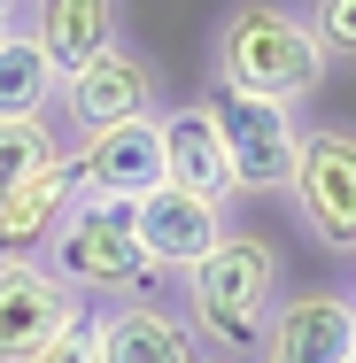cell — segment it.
Wrapping results in <instances>:
<instances>
[{
	"instance_id": "cell-6",
	"label": "cell",
	"mask_w": 356,
	"mask_h": 363,
	"mask_svg": "<svg viewBox=\"0 0 356 363\" xmlns=\"http://www.w3.org/2000/svg\"><path fill=\"white\" fill-rule=\"evenodd\" d=\"M356 356V294L349 286H286L256 363H349Z\"/></svg>"
},
{
	"instance_id": "cell-7",
	"label": "cell",
	"mask_w": 356,
	"mask_h": 363,
	"mask_svg": "<svg viewBox=\"0 0 356 363\" xmlns=\"http://www.w3.org/2000/svg\"><path fill=\"white\" fill-rule=\"evenodd\" d=\"M70 317H85V301L47 271V255H0V363H39Z\"/></svg>"
},
{
	"instance_id": "cell-16",
	"label": "cell",
	"mask_w": 356,
	"mask_h": 363,
	"mask_svg": "<svg viewBox=\"0 0 356 363\" xmlns=\"http://www.w3.org/2000/svg\"><path fill=\"white\" fill-rule=\"evenodd\" d=\"M63 132L47 124V116H0V201L8 194H23L31 178H47V170H63Z\"/></svg>"
},
{
	"instance_id": "cell-13",
	"label": "cell",
	"mask_w": 356,
	"mask_h": 363,
	"mask_svg": "<svg viewBox=\"0 0 356 363\" xmlns=\"http://www.w3.org/2000/svg\"><path fill=\"white\" fill-rule=\"evenodd\" d=\"M23 31L47 47V62L63 77H77L93 55H109V47L124 39L117 0H23Z\"/></svg>"
},
{
	"instance_id": "cell-4",
	"label": "cell",
	"mask_w": 356,
	"mask_h": 363,
	"mask_svg": "<svg viewBox=\"0 0 356 363\" xmlns=\"http://www.w3.org/2000/svg\"><path fill=\"white\" fill-rule=\"evenodd\" d=\"M286 201H294V224L318 247L356 255V124H310L302 132Z\"/></svg>"
},
{
	"instance_id": "cell-22",
	"label": "cell",
	"mask_w": 356,
	"mask_h": 363,
	"mask_svg": "<svg viewBox=\"0 0 356 363\" xmlns=\"http://www.w3.org/2000/svg\"><path fill=\"white\" fill-rule=\"evenodd\" d=\"M349 363H356V356H349Z\"/></svg>"
},
{
	"instance_id": "cell-9",
	"label": "cell",
	"mask_w": 356,
	"mask_h": 363,
	"mask_svg": "<svg viewBox=\"0 0 356 363\" xmlns=\"http://www.w3.org/2000/svg\"><path fill=\"white\" fill-rule=\"evenodd\" d=\"M210 108H217V132H225V155H232L240 194H286V186H294V155H302L294 108L225 101V93H210Z\"/></svg>"
},
{
	"instance_id": "cell-2",
	"label": "cell",
	"mask_w": 356,
	"mask_h": 363,
	"mask_svg": "<svg viewBox=\"0 0 356 363\" xmlns=\"http://www.w3.org/2000/svg\"><path fill=\"white\" fill-rule=\"evenodd\" d=\"M178 286H186L194 340L210 356L240 363V356H256V340H264V325H271V309L286 294V255H279V240H264V232H225Z\"/></svg>"
},
{
	"instance_id": "cell-20",
	"label": "cell",
	"mask_w": 356,
	"mask_h": 363,
	"mask_svg": "<svg viewBox=\"0 0 356 363\" xmlns=\"http://www.w3.org/2000/svg\"><path fill=\"white\" fill-rule=\"evenodd\" d=\"M194 363H232V356H210V348H202V356H194Z\"/></svg>"
},
{
	"instance_id": "cell-8",
	"label": "cell",
	"mask_w": 356,
	"mask_h": 363,
	"mask_svg": "<svg viewBox=\"0 0 356 363\" xmlns=\"http://www.w3.org/2000/svg\"><path fill=\"white\" fill-rule=\"evenodd\" d=\"M70 186H77V194H101V201H147L155 186H171L163 116H140V124L70 140Z\"/></svg>"
},
{
	"instance_id": "cell-12",
	"label": "cell",
	"mask_w": 356,
	"mask_h": 363,
	"mask_svg": "<svg viewBox=\"0 0 356 363\" xmlns=\"http://www.w3.org/2000/svg\"><path fill=\"white\" fill-rule=\"evenodd\" d=\"M163 155H171V186L202 194V201H217V209L240 201V178H232V155H225V132H217L210 101L163 116Z\"/></svg>"
},
{
	"instance_id": "cell-18",
	"label": "cell",
	"mask_w": 356,
	"mask_h": 363,
	"mask_svg": "<svg viewBox=\"0 0 356 363\" xmlns=\"http://www.w3.org/2000/svg\"><path fill=\"white\" fill-rule=\"evenodd\" d=\"M39 363H101V340H93V309H85V317H70V325L47 340V356H39Z\"/></svg>"
},
{
	"instance_id": "cell-21",
	"label": "cell",
	"mask_w": 356,
	"mask_h": 363,
	"mask_svg": "<svg viewBox=\"0 0 356 363\" xmlns=\"http://www.w3.org/2000/svg\"><path fill=\"white\" fill-rule=\"evenodd\" d=\"M349 263H356V255H349Z\"/></svg>"
},
{
	"instance_id": "cell-15",
	"label": "cell",
	"mask_w": 356,
	"mask_h": 363,
	"mask_svg": "<svg viewBox=\"0 0 356 363\" xmlns=\"http://www.w3.org/2000/svg\"><path fill=\"white\" fill-rule=\"evenodd\" d=\"M63 101V70L47 62V47L16 23L0 39V116H47Z\"/></svg>"
},
{
	"instance_id": "cell-5",
	"label": "cell",
	"mask_w": 356,
	"mask_h": 363,
	"mask_svg": "<svg viewBox=\"0 0 356 363\" xmlns=\"http://www.w3.org/2000/svg\"><path fill=\"white\" fill-rule=\"evenodd\" d=\"M63 108H70V140H93V132L163 116V70L147 62L132 39H117L109 55H93L77 77H63Z\"/></svg>"
},
{
	"instance_id": "cell-19",
	"label": "cell",
	"mask_w": 356,
	"mask_h": 363,
	"mask_svg": "<svg viewBox=\"0 0 356 363\" xmlns=\"http://www.w3.org/2000/svg\"><path fill=\"white\" fill-rule=\"evenodd\" d=\"M16 23H23V0H0V39H8Z\"/></svg>"
},
{
	"instance_id": "cell-14",
	"label": "cell",
	"mask_w": 356,
	"mask_h": 363,
	"mask_svg": "<svg viewBox=\"0 0 356 363\" xmlns=\"http://www.w3.org/2000/svg\"><path fill=\"white\" fill-rule=\"evenodd\" d=\"M70 155H63V170H47V178H31L23 194H8L0 201V255H39L47 247V232L63 224V209H70Z\"/></svg>"
},
{
	"instance_id": "cell-11",
	"label": "cell",
	"mask_w": 356,
	"mask_h": 363,
	"mask_svg": "<svg viewBox=\"0 0 356 363\" xmlns=\"http://www.w3.org/2000/svg\"><path fill=\"white\" fill-rule=\"evenodd\" d=\"M93 340H101V363H194L202 356L186 309H171V301H155V294H132V301L93 309Z\"/></svg>"
},
{
	"instance_id": "cell-10",
	"label": "cell",
	"mask_w": 356,
	"mask_h": 363,
	"mask_svg": "<svg viewBox=\"0 0 356 363\" xmlns=\"http://www.w3.org/2000/svg\"><path fill=\"white\" fill-rule=\"evenodd\" d=\"M132 224H140V255H147L155 279H186L217 240L232 232L225 209L202 201V194H186V186H155L147 201H132Z\"/></svg>"
},
{
	"instance_id": "cell-17",
	"label": "cell",
	"mask_w": 356,
	"mask_h": 363,
	"mask_svg": "<svg viewBox=\"0 0 356 363\" xmlns=\"http://www.w3.org/2000/svg\"><path fill=\"white\" fill-rule=\"evenodd\" d=\"M310 31L325 62H356V0H310Z\"/></svg>"
},
{
	"instance_id": "cell-1",
	"label": "cell",
	"mask_w": 356,
	"mask_h": 363,
	"mask_svg": "<svg viewBox=\"0 0 356 363\" xmlns=\"http://www.w3.org/2000/svg\"><path fill=\"white\" fill-rule=\"evenodd\" d=\"M325 47L310 16L279 0H232L210 31V85L225 101H264V108H302L325 85Z\"/></svg>"
},
{
	"instance_id": "cell-3",
	"label": "cell",
	"mask_w": 356,
	"mask_h": 363,
	"mask_svg": "<svg viewBox=\"0 0 356 363\" xmlns=\"http://www.w3.org/2000/svg\"><path fill=\"white\" fill-rule=\"evenodd\" d=\"M47 271L85 301V294H109V301H132V294H155V271L140 255V224H132V201H101V194H70L63 224L47 232Z\"/></svg>"
}]
</instances>
